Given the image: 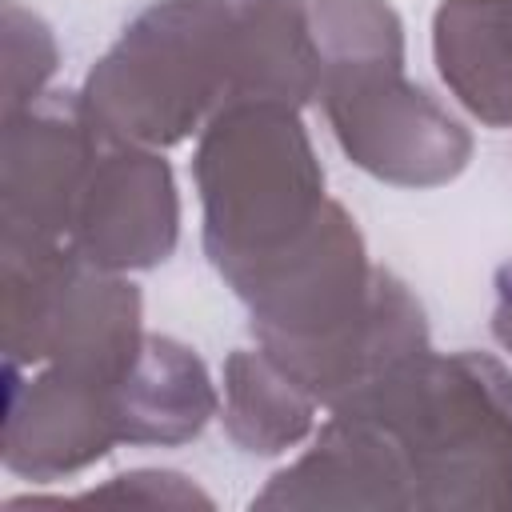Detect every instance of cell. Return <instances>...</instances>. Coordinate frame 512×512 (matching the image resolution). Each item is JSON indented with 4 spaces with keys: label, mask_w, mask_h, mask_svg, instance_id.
<instances>
[{
    "label": "cell",
    "mask_w": 512,
    "mask_h": 512,
    "mask_svg": "<svg viewBox=\"0 0 512 512\" xmlns=\"http://www.w3.org/2000/svg\"><path fill=\"white\" fill-rule=\"evenodd\" d=\"M4 364H60L120 380L144 344V300L124 272L68 240H0Z\"/></svg>",
    "instance_id": "5b68a950"
},
{
    "label": "cell",
    "mask_w": 512,
    "mask_h": 512,
    "mask_svg": "<svg viewBox=\"0 0 512 512\" xmlns=\"http://www.w3.org/2000/svg\"><path fill=\"white\" fill-rule=\"evenodd\" d=\"M64 500H96V504H132V508H212V496L192 484L184 472L172 468H132L120 472L80 496H64ZM60 504V500H52Z\"/></svg>",
    "instance_id": "5bb4252c"
},
{
    "label": "cell",
    "mask_w": 512,
    "mask_h": 512,
    "mask_svg": "<svg viewBox=\"0 0 512 512\" xmlns=\"http://www.w3.org/2000/svg\"><path fill=\"white\" fill-rule=\"evenodd\" d=\"M220 384V420L236 448L252 456H284L312 436L320 404L260 344L228 352Z\"/></svg>",
    "instance_id": "7c38bea8"
},
{
    "label": "cell",
    "mask_w": 512,
    "mask_h": 512,
    "mask_svg": "<svg viewBox=\"0 0 512 512\" xmlns=\"http://www.w3.org/2000/svg\"><path fill=\"white\" fill-rule=\"evenodd\" d=\"M108 132L80 92H44L4 112L0 240H68L76 200Z\"/></svg>",
    "instance_id": "8992f818"
},
{
    "label": "cell",
    "mask_w": 512,
    "mask_h": 512,
    "mask_svg": "<svg viewBox=\"0 0 512 512\" xmlns=\"http://www.w3.org/2000/svg\"><path fill=\"white\" fill-rule=\"evenodd\" d=\"M496 304H492V336L504 352H512V260L496 268Z\"/></svg>",
    "instance_id": "9a60e30c"
},
{
    "label": "cell",
    "mask_w": 512,
    "mask_h": 512,
    "mask_svg": "<svg viewBox=\"0 0 512 512\" xmlns=\"http://www.w3.org/2000/svg\"><path fill=\"white\" fill-rule=\"evenodd\" d=\"M4 440L0 456L12 476L32 484L68 480L104 460L120 432V380L60 364H4Z\"/></svg>",
    "instance_id": "52a82bcc"
},
{
    "label": "cell",
    "mask_w": 512,
    "mask_h": 512,
    "mask_svg": "<svg viewBox=\"0 0 512 512\" xmlns=\"http://www.w3.org/2000/svg\"><path fill=\"white\" fill-rule=\"evenodd\" d=\"M192 180L204 256L236 296L288 256L332 200L300 108L280 100H228L200 128Z\"/></svg>",
    "instance_id": "3957f363"
},
{
    "label": "cell",
    "mask_w": 512,
    "mask_h": 512,
    "mask_svg": "<svg viewBox=\"0 0 512 512\" xmlns=\"http://www.w3.org/2000/svg\"><path fill=\"white\" fill-rule=\"evenodd\" d=\"M240 88L228 0H156L88 68L84 104L116 140L172 148L200 132Z\"/></svg>",
    "instance_id": "277c9868"
},
{
    "label": "cell",
    "mask_w": 512,
    "mask_h": 512,
    "mask_svg": "<svg viewBox=\"0 0 512 512\" xmlns=\"http://www.w3.org/2000/svg\"><path fill=\"white\" fill-rule=\"evenodd\" d=\"M432 60L444 88L488 128H512V0H440Z\"/></svg>",
    "instance_id": "30bf717a"
},
{
    "label": "cell",
    "mask_w": 512,
    "mask_h": 512,
    "mask_svg": "<svg viewBox=\"0 0 512 512\" xmlns=\"http://www.w3.org/2000/svg\"><path fill=\"white\" fill-rule=\"evenodd\" d=\"M180 192L160 148L108 136L92 160L68 244L96 268L148 272L176 252Z\"/></svg>",
    "instance_id": "ba28073f"
},
{
    "label": "cell",
    "mask_w": 512,
    "mask_h": 512,
    "mask_svg": "<svg viewBox=\"0 0 512 512\" xmlns=\"http://www.w3.org/2000/svg\"><path fill=\"white\" fill-rule=\"evenodd\" d=\"M240 40L236 100L304 108L320 92V52L308 0H228Z\"/></svg>",
    "instance_id": "8fae6325"
},
{
    "label": "cell",
    "mask_w": 512,
    "mask_h": 512,
    "mask_svg": "<svg viewBox=\"0 0 512 512\" xmlns=\"http://www.w3.org/2000/svg\"><path fill=\"white\" fill-rule=\"evenodd\" d=\"M332 412L360 416L396 512H512V372L488 352H420Z\"/></svg>",
    "instance_id": "6da1fadb"
},
{
    "label": "cell",
    "mask_w": 512,
    "mask_h": 512,
    "mask_svg": "<svg viewBox=\"0 0 512 512\" xmlns=\"http://www.w3.org/2000/svg\"><path fill=\"white\" fill-rule=\"evenodd\" d=\"M116 392L124 444L176 448L196 440L220 412V392L204 360L188 344L152 332H144V344Z\"/></svg>",
    "instance_id": "9c48e42d"
},
{
    "label": "cell",
    "mask_w": 512,
    "mask_h": 512,
    "mask_svg": "<svg viewBox=\"0 0 512 512\" xmlns=\"http://www.w3.org/2000/svg\"><path fill=\"white\" fill-rule=\"evenodd\" d=\"M320 52V108L340 152L396 188L452 184L472 132L404 76V20L388 0H308Z\"/></svg>",
    "instance_id": "7a4b0ae2"
},
{
    "label": "cell",
    "mask_w": 512,
    "mask_h": 512,
    "mask_svg": "<svg viewBox=\"0 0 512 512\" xmlns=\"http://www.w3.org/2000/svg\"><path fill=\"white\" fill-rule=\"evenodd\" d=\"M0 40H4V112H20L48 92L56 76L60 48L52 28L16 0L0 4Z\"/></svg>",
    "instance_id": "4fadbf2b"
}]
</instances>
